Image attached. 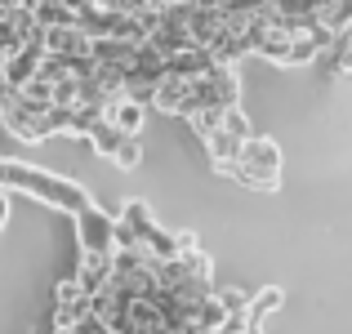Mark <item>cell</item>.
Listing matches in <instances>:
<instances>
[{"mask_svg":"<svg viewBox=\"0 0 352 334\" xmlns=\"http://www.w3.org/2000/svg\"><path fill=\"white\" fill-rule=\"evenodd\" d=\"M0 188L41 197V201H50V205H58V210H72V214L94 201L80 183L58 179V174H45V170H32V165H18V161H0Z\"/></svg>","mask_w":352,"mask_h":334,"instance_id":"cell-1","label":"cell"},{"mask_svg":"<svg viewBox=\"0 0 352 334\" xmlns=\"http://www.w3.org/2000/svg\"><path fill=\"white\" fill-rule=\"evenodd\" d=\"M232 179L254 192H276L281 188V147L272 138H250L232 165Z\"/></svg>","mask_w":352,"mask_h":334,"instance_id":"cell-2","label":"cell"},{"mask_svg":"<svg viewBox=\"0 0 352 334\" xmlns=\"http://www.w3.org/2000/svg\"><path fill=\"white\" fill-rule=\"evenodd\" d=\"M120 219L134 227V236L143 241V249L152 258H179L183 254V241L174 236V232H165L161 223L152 219V210H147L143 201H125V205H120Z\"/></svg>","mask_w":352,"mask_h":334,"instance_id":"cell-3","label":"cell"},{"mask_svg":"<svg viewBox=\"0 0 352 334\" xmlns=\"http://www.w3.org/2000/svg\"><path fill=\"white\" fill-rule=\"evenodd\" d=\"M72 223H76V245H80V254H116V219L103 214L94 201H89L85 210H76Z\"/></svg>","mask_w":352,"mask_h":334,"instance_id":"cell-4","label":"cell"},{"mask_svg":"<svg viewBox=\"0 0 352 334\" xmlns=\"http://www.w3.org/2000/svg\"><path fill=\"white\" fill-rule=\"evenodd\" d=\"M94 317V294L80 290V281L58 285V308H54V330H85V321Z\"/></svg>","mask_w":352,"mask_h":334,"instance_id":"cell-5","label":"cell"},{"mask_svg":"<svg viewBox=\"0 0 352 334\" xmlns=\"http://www.w3.org/2000/svg\"><path fill=\"white\" fill-rule=\"evenodd\" d=\"M201 143H206V152H210V165H214V174H232V165H236L241 147H245L236 134H228L223 125H219V129H210V134L201 138Z\"/></svg>","mask_w":352,"mask_h":334,"instance_id":"cell-6","label":"cell"},{"mask_svg":"<svg viewBox=\"0 0 352 334\" xmlns=\"http://www.w3.org/2000/svg\"><path fill=\"white\" fill-rule=\"evenodd\" d=\"M125 330L156 334V330H170V321H165V312H161V303H156V299L134 294V299H129V312H125Z\"/></svg>","mask_w":352,"mask_h":334,"instance_id":"cell-7","label":"cell"},{"mask_svg":"<svg viewBox=\"0 0 352 334\" xmlns=\"http://www.w3.org/2000/svg\"><path fill=\"white\" fill-rule=\"evenodd\" d=\"M107 120H116L125 134H143V120H147V103L143 98H134V94H120V98H112L107 103V111H103Z\"/></svg>","mask_w":352,"mask_h":334,"instance_id":"cell-8","label":"cell"},{"mask_svg":"<svg viewBox=\"0 0 352 334\" xmlns=\"http://www.w3.org/2000/svg\"><path fill=\"white\" fill-rule=\"evenodd\" d=\"M85 138H89V147H94V152H98V156H107V161H112V156H116V147H120V143H125V129H120V125H116V120H107V116H98V120H94V125H89V134H85Z\"/></svg>","mask_w":352,"mask_h":334,"instance_id":"cell-9","label":"cell"},{"mask_svg":"<svg viewBox=\"0 0 352 334\" xmlns=\"http://www.w3.org/2000/svg\"><path fill=\"white\" fill-rule=\"evenodd\" d=\"M281 303H285V294L276 290V285H267V290H258L254 299H250V312H245V326H250V330H258V326H263V321L272 317L276 308H281Z\"/></svg>","mask_w":352,"mask_h":334,"instance_id":"cell-10","label":"cell"},{"mask_svg":"<svg viewBox=\"0 0 352 334\" xmlns=\"http://www.w3.org/2000/svg\"><path fill=\"white\" fill-rule=\"evenodd\" d=\"M112 165H116V170H138V165H143V147H138V134H125V143L116 147Z\"/></svg>","mask_w":352,"mask_h":334,"instance_id":"cell-11","label":"cell"},{"mask_svg":"<svg viewBox=\"0 0 352 334\" xmlns=\"http://www.w3.org/2000/svg\"><path fill=\"white\" fill-rule=\"evenodd\" d=\"M223 129H228V134H236L241 143H250V138H254V129H250V116L241 111V103L223 107Z\"/></svg>","mask_w":352,"mask_h":334,"instance_id":"cell-12","label":"cell"},{"mask_svg":"<svg viewBox=\"0 0 352 334\" xmlns=\"http://www.w3.org/2000/svg\"><path fill=\"white\" fill-rule=\"evenodd\" d=\"M9 223V197H5V188H0V227Z\"/></svg>","mask_w":352,"mask_h":334,"instance_id":"cell-13","label":"cell"},{"mask_svg":"<svg viewBox=\"0 0 352 334\" xmlns=\"http://www.w3.org/2000/svg\"><path fill=\"white\" fill-rule=\"evenodd\" d=\"M0 5H5V9H9V5H23V0H0Z\"/></svg>","mask_w":352,"mask_h":334,"instance_id":"cell-14","label":"cell"}]
</instances>
